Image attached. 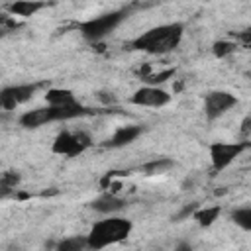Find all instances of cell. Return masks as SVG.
Segmentation results:
<instances>
[{
    "instance_id": "cell-24",
    "label": "cell",
    "mask_w": 251,
    "mask_h": 251,
    "mask_svg": "<svg viewBox=\"0 0 251 251\" xmlns=\"http://www.w3.org/2000/svg\"><path fill=\"white\" fill-rule=\"evenodd\" d=\"M6 35V27H0V39Z\"/></svg>"
},
{
    "instance_id": "cell-3",
    "label": "cell",
    "mask_w": 251,
    "mask_h": 251,
    "mask_svg": "<svg viewBox=\"0 0 251 251\" xmlns=\"http://www.w3.org/2000/svg\"><path fill=\"white\" fill-rule=\"evenodd\" d=\"M127 14H129L127 8L102 14V16H98V18H92V20L82 22V24L78 25V31H80L82 37L88 39V41H100L102 37H106L108 33H112V31L127 18Z\"/></svg>"
},
{
    "instance_id": "cell-23",
    "label": "cell",
    "mask_w": 251,
    "mask_h": 251,
    "mask_svg": "<svg viewBox=\"0 0 251 251\" xmlns=\"http://www.w3.org/2000/svg\"><path fill=\"white\" fill-rule=\"evenodd\" d=\"M247 133H249V118L243 120V135H247Z\"/></svg>"
},
{
    "instance_id": "cell-10",
    "label": "cell",
    "mask_w": 251,
    "mask_h": 251,
    "mask_svg": "<svg viewBox=\"0 0 251 251\" xmlns=\"http://www.w3.org/2000/svg\"><path fill=\"white\" fill-rule=\"evenodd\" d=\"M141 133H143V127H141V126H122V127H118V129L114 131V135L104 143V147L118 149V147L129 145V143H133Z\"/></svg>"
},
{
    "instance_id": "cell-2",
    "label": "cell",
    "mask_w": 251,
    "mask_h": 251,
    "mask_svg": "<svg viewBox=\"0 0 251 251\" xmlns=\"http://www.w3.org/2000/svg\"><path fill=\"white\" fill-rule=\"evenodd\" d=\"M131 220H126V218H120V216H112L108 220H100L96 222L88 235H86V241H88V249H104L108 245H114L118 241H124L129 231H131Z\"/></svg>"
},
{
    "instance_id": "cell-18",
    "label": "cell",
    "mask_w": 251,
    "mask_h": 251,
    "mask_svg": "<svg viewBox=\"0 0 251 251\" xmlns=\"http://www.w3.org/2000/svg\"><path fill=\"white\" fill-rule=\"evenodd\" d=\"M231 220L243 229V231H251V208L243 206V208H235L231 212Z\"/></svg>"
},
{
    "instance_id": "cell-13",
    "label": "cell",
    "mask_w": 251,
    "mask_h": 251,
    "mask_svg": "<svg viewBox=\"0 0 251 251\" xmlns=\"http://www.w3.org/2000/svg\"><path fill=\"white\" fill-rule=\"evenodd\" d=\"M175 167H176V163H175L173 159H169V157H157V159L145 163V165L141 167V171H143L147 176H155V175H165V173H169V171L175 169Z\"/></svg>"
},
{
    "instance_id": "cell-9",
    "label": "cell",
    "mask_w": 251,
    "mask_h": 251,
    "mask_svg": "<svg viewBox=\"0 0 251 251\" xmlns=\"http://www.w3.org/2000/svg\"><path fill=\"white\" fill-rule=\"evenodd\" d=\"M49 122H55V114H53V108L49 104L43 106V108L27 110L20 116V126L25 127V129H35V127H41Z\"/></svg>"
},
{
    "instance_id": "cell-1",
    "label": "cell",
    "mask_w": 251,
    "mask_h": 251,
    "mask_svg": "<svg viewBox=\"0 0 251 251\" xmlns=\"http://www.w3.org/2000/svg\"><path fill=\"white\" fill-rule=\"evenodd\" d=\"M182 33H184V25L178 22L157 25V27L141 33L139 37H135L131 41V47L151 53V55H165L178 47V43L182 41Z\"/></svg>"
},
{
    "instance_id": "cell-4",
    "label": "cell",
    "mask_w": 251,
    "mask_h": 251,
    "mask_svg": "<svg viewBox=\"0 0 251 251\" xmlns=\"http://www.w3.org/2000/svg\"><path fill=\"white\" fill-rule=\"evenodd\" d=\"M92 145V139L86 131H61L53 141V153L75 157L86 151Z\"/></svg>"
},
{
    "instance_id": "cell-19",
    "label": "cell",
    "mask_w": 251,
    "mask_h": 251,
    "mask_svg": "<svg viewBox=\"0 0 251 251\" xmlns=\"http://www.w3.org/2000/svg\"><path fill=\"white\" fill-rule=\"evenodd\" d=\"M173 76H175V69H165V71H161V73L145 75V76H143V80H147L151 86H159V84L167 82V80H169V78H173Z\"/></svg>"
},
{
    "instance_id": "cell-8",
    "label": "cell",
    "mask_w": 251,
    "mask_h": 251,
    "mask_svg": "<svg viewBox=\"0 0 251 251\" xmlns=\"http://www.w3.org/2000/svg\"><path fill=\"white\" fill-rule=\"evenodd\" d=\"M131 102L135 106H147V108H161V106H167L171 102V94L159 86H143L139 90L133 92L131 96Z\"/></svg>"
},
{
    "instance_id": "cell-6",
    "label": "cell",
    "mask_w": 251,
    "mask_h": 251,
    "mask_svg": "<svg viewBox=\"0 0 251 251\" xmlns=\"http://www.w3.org/2000/svg\"><path fill=\"white\" fill-rule=\"evenodd\" d=\"M41 82H31V84H12L0 90V110H14L22 106L24 102L31 100V96L41 88Z\"/></svg>"
},
{
    "instance_id": "cell-5",
    "label": "cell",
    "mask_w": 251,
    "mask_h": 251,
    "mask_svg": "<svg viewBox=\"0 0 251 251\" xmlns=\"http://www.w3.org/2000/svg\"><path fill=\"white\" fill-rule=\"evenodd\" d=\"M249 147L247 141H235V143H224V141H216L210 145V159H212V167L216 171L226 169L227 165H231L245 149Z\"/></svg>"
},
{
    "instance_id": "cell-14",
    "label": "cell",
    "mask_w": 251,
    "mask_h": 251,
    "mask_svg": "<svg viewBox=\"0 0 251 251\" xmlns=\"http://www.w3.org/2000/svg\"><path fill=\"white\" fill-rule=\"evenodd\" d=\"M45 100L51 106H63V104L75 102V94L67 88H49L47 94H45Z\"/></svg>"
},
{
    "instance_id": "cell-7",
    "label": "cell",
    "mask_w": 251,
    "mask_h": 251,
    "mask_svg": "<svg viewBox=\"0 0 251 251\" xmlns=\"http://www.w3.org/2000/svg\"><path fill=\"white\" fill-rule=\"evenodd\" d=\"M237 104V98L226 90H214L204 98V114L208 120H218Z\"/></svg>"
},
{
    "instance_id": "cell-20",
    "label": "cell",
    "mask_w": 251,
    "mask_h": 251,
    "mask_svg": "<svg viewBox=\"0 0 251 251\" xmlns=\"http://www.w3.org/2000/svg\"><path fill=\"white\" fill-rule=\"evenodd\" d=\"M237 49V43L235 41H216L214 43V55L216 57H229L233 51Z\"/></svg>"
},
{
    "instance_id": "cell-17",
    "label": "cell",
    "mask_w": 251,
    "mask_h": 251,
    "mask_svg": "<svg viewBox=\"0 0 251 251\" xmlns=\"http://www.w3.org/2000/svg\"><path fill=\"white\" fill-rule=\"evenodd\" d=\"M86 247H88L86 235H73V237H67V239L57 243L59 251H80V249H86Z\"/></svg>"
},
{
    "instance_id": "cell-16",
    "label": "cell",
    "mask_w": 251,
    "mask_h": 251,
    "mask_svg": "<svg viewBox=\"0 0 251 251\" xmlns=\"http://www.w3.org/2000/svg\"><path fill=\"white\" fill-rule=\"evenodd\" d=\"M194 220L198 222V226H212L214 224V220H218V216H220V206H212V208H204V210H194Z\"/></svg>"
},
{
    "instance_id": "cell-11",
    "label": "cell",
    "mask_w": 251,
    "mask_h": 251,
    "mask_svg": "<svg viewBox=\"0 0 251 251\" xmlns=\"http://www.w3.org/2000/svg\"><path fill=\"white\" fill-rule=\"evenodd\" d=\"M126 204H127V202H126L124 198H120V196L108 192V194H102V196H98L96 200H92V202H90V208H92L94 212H98V214L110 216V214H116V212L124 210Z\"/></svg>"
},
{
    "instance_id": "cell-15",
    "label": "cell",
    "mask_w": 251,
    "mask_h": 251,
    "mask_svg": "<svg viewBox=\"0 0 251 251\" xmlns=\"http://www.w3.org/2000/svg\"><path fill=\"white\" fill-rule=\"evenodd\" d=\"M18 182H20V175H18V173H14V171L4 173V175L0 176V198L10 196V194L16 190Z\"/></svg>"
},
{
    "instance_id": "cell-22",
    "label": "cell",
    "mask_w": 251,
    "mask_h": 251,
    "mask_svg": "<svg viewBox=\"0 0 251 251\" xmlns=\"http://www.w3.org/2000/svg\"><path fill=\"white\" fill-rule=\"evenodd\" d=\"M98 98H100L104 104H114V102H116V98H114L112 94H108V92H100V94H98Z\"/></svg>"
},
{
    "instance_id": "cell-21",
    "label": "cell",
    "mask_w": 251,
    "mask_h": 251,
    "mask_svg": "<svg viewBox=\"0 0 251 251\" xmlns=\"http://www.w3.org/2000/svg\"><path fill=\"white\" fill-rule=\"evenodd\" d=\"M196 208H198V204H196V202H192V204H188V206H184V208H182V210H180V212H178V214L175 216V222H180V220H184L186 216H192Z\"/></svg>"
},
{
    "instance_id": "cell-12",
    "label": "cell",
    "mask_w": 251,
    "mask_h": 251,
    "mask_svg": "<svg viewBox=\"0 0 251 251\" xmlns=\"http://www.w3.org/2000/svg\"><path fill=\"white\" fill-rule=\"evenodd\" d=\"M49 2L47 0H16L8 6V12L10 16H18V18H29V16H35L39 10L47 8Z\"/></svg>"
}]
</instances>
